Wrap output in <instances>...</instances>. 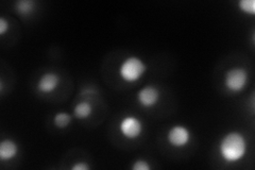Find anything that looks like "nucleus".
I'll return each mask as SVG.
<instances>
[{
	"label": "nucleus",
	"mask_w": 255,
	"mask_h": 170,
	"mask_svg": "<svg viewBox=\"0 0 255 170\" xmlns=\"http://www.w3.org/2000/svg\"><path fill=\"white\" fill-rule=\"evenodd\" d=\"M247 152V142L242 133L230 132L222 137L219 144V153L228 163L241 161Z\"/></svg>",
	"instance_id": "1"
},
{
	"label": "nucleus",
	"mask_w": 255,
	"mask_h": 170,
	"mask_svg": "<svg viewBox=\"0 0 255 170\" xmlns=\"http://www.w3.org/2000/svg\"><path fill=\"white\" fill-rule=\"evenodd\" d=\"M147 70V65L138 56H129L124 60L119 67V75L126 82H135L141 78Z\"/></svg>",
	"instance_id": "2"
},
{
	"label": "nucleus",
	"mask_w": 255,
	"mask_h": 170,
	"mask_svg": "<svg viewBox=\"0 0 255 170\" xmlns=\"http://www.w3.org/2000/svg\"><path fill=\"white\" fill-rule=\"evenodd\" d=\"M249 80V74L243 67H234L227 71L225 76V85L233 93L242 92Z\"/></svg>",
	"instance_id": "3"
},
{
	"label": "nucleus",
	"mask_w": 255,
	"mask_h": 170,
	"mask_svg": "<svg viewBox=\"0 0 255 170\" xmlns=\"http://www.w3.org/2000/svg\"><path fill=\"white\" fill-rule=\"evenodd\" d=\"M119 130L128 140H135L142 132L141 121L135 116H127L119 124Z\"/></svg>",
	"instance_id": "4"
},
{
	"label": "nucleus",
	"mask_w": 255,
	"mask_h": 170,
	"mask_svg": "<svg viewBox=\"0 0 255 170\" xmlns=\"http://www.w3.org/2000/svg\"><path fill=\"white\" fill-rule=\"evenodd\" d=\"M190 131L189 129L184 126H173L170 128V130L167 133V141L175 148H182L185 147V146L190 141Z\"/></svg>",
	"instance_id": "5"
},
{
	"label": "nucleus",
	"mask_w": 255,
	"mask_h": 170,
	"mask_svg": "<svg viewBox=\"0 0 255 170\" xmlns=\"http://www.w3.org/2000/svg\"><path fill=\"white\" fill-rule=\"evenodd\" d=\"M159 99V92L155 86L148 85L137 93V100L143 108H152Z\"/></svg>",
	"instance_id": "6"
},
{
	"label": "nucleus",
	"mask_w": 255,
	"mask_h": 170,
	"mask_svg": "<svg viewBox=\"0 0 255 170\" xmlns=\"http://www.w3.org/2000/svg\"><path fill=\"white\" fill-rule=\"evenodd\" d=\"M60 77L55 74V72H46L41 78H39L37 82V90L43 94H49L52 93L55 88L59 86Z\"/></svg>",
	"instance_id": "7"
},
{
	"label": "nucleus",
	"mask_w": 255,
	"mask_h": 170,
	"mask_svg": "<svg viewBox=\"0 0 255 170\" xmlns=\"http://www.w3.org/2000/svg\"><path fill=\"white\" fill-rule=\"evenodd\" d=\"M18 144L12 140H3L0 143V159L10 161L18 155Z\"/></svg>",
	"instance_id": "8"
},
{
	"label": "nucleus",
	"mask_w": 255,
	"mask_h": 170,
	"mask_svg": "<svg viewBox=\"0 0 255 170\" xmlns=\"http://www.w3.org/2000/svg\"><path fill=\"white\" fill-rule=\"evenodd\" d=\"M34 0H18L15 2V10L20 15H29L35 10Z\"/></svg>",
	"instance_id": "9"
},
{
	"label": "nucleus",
	"mask_w": 255,
	"mask_h": 170,
	"mask_svg": "<svg viewBox=\"0 0 255 170\" xmlns=\"http://www.w3.org/2000/svg\"><path fill=\"white\" fill-rule=\"evenodd\" d=\"M92 113H93L92 104L87 101L79 102L74 109V114L79 119L89 118L92 115Z\"/></svg>",
	"instance_id": "10"
},
{
	"label": "nucleus",
	"mask_w": 255,
	"mask_h": 170,
	"mask_svg": "<svg viewBox=\"0 0 255 170\" xmlns=\"http://www.w3.org/2000/svg\"><path fill=\"white\" fill-rule=\"evenodd\" d=\"M71 120L73 119H71V116L68 114V113L61 112V113H57L55 116L53 117V124L59 129H65L71 124Z\"/></svg>",
	"instance_id": "11"
},
{
	"label": "nucleus",
	"mask_w": 255,
	"mask_h": 170,
	"mask_svg": "<svg viewBox=\"0 0 255 170\" xmlns=\"http://www.w3.org/2000/svg\"><path fill=\"white\" fill-rule=\"evenodd\" d=\"M239 10L247 14H254L255 13V1L254 0H241L238 2Z\"/></svg>",
	"instance_id": "12"
},
{
	"label": "nucleus",
	"mask_w": 255,
	"mask_h": 170,
	"mask_svg": "<svg viewBox=\"0 0 255 170\" xmlns=\"http://www.w3.org/2000/svg\"><path fill=\"white\" fill-rule=\"evenodd\" d=\"M150 165L148 164V162L146 160H136L132 165L133 170H150Z\"/></svg>",
	"instance_id": "13"
},
{
	"label": "nucleus",
	"mask_w": 255,
	"mask_h": 170,
	"mask_svg": "<svg viewBox=\"0 0 255 170\" xmlns=\"http://www.w3.org/2000/svg\"><path fill=\"white\" fill-rule=\"evenodd\" d=\"M7 30H9V22L4 17H1L0 18V34L3 35Z\"/></svg>",
	"instance_id": "14"
},
{
	"label": "nucleus",
	"mask_w": 255,
	"mask_h": 170,
	"mask_svg": "<svg viewBox=\"0 0 255 170\" xmlns=\"http://www.w3.org/2000/svg\"><path fill=\"white\" fill-rule=\"evenodd\" d=\"M73 170H90V166L87 163H84V162H79V163H76L73 167H71Z\"/></svg>",
	"instance_id": "15"
}]
</instances>
